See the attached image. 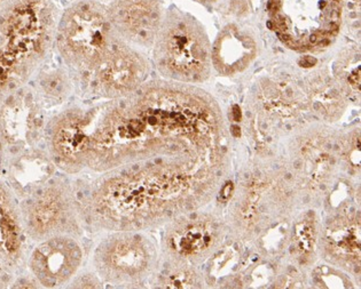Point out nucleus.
I'll use <instances>...</instances> for the list:
<instances>
[{"instance_id":"obj_1","label":"nucleus","mask_w":361,"mask_h":289,"mask_svg":"<svg viewBox=\"0 0 361 289\" xmlns=\"http://www.w3.org/2000/svg\"><path fill=\"white\" fill-rule=\"evenodd\" d=\"M83 173L139 175L224 162L221 119L190 87L157 82L83 108Z\"/></svg>"},{"instance_id":"obj_2","label":"nucleus","mask_w":361,"mask_h":289,"mask_svg":"<svg viewBox=\"0 0 361 289\" xmlns=\"http://www.w3.org/2000/svg\"><path fill=\"white\" fill-rule=\"evenodd\" d=\"M58 21L53 0H11L0 11V96L21 85L43 61Z\"/></svg>"},{"instance_id":"obj_3","label":"nucleus","mask_w":361,"mask_h":289,"mask_svg":"<svg viewBox=\"0 0 361 289\" xmlns=\"http://www.w3.org/2000/svg\"><path fill=\"white\" fill-rule=\"evenodd\" d=\"M116 41L108 11L97 1L80 0L59 18L56 49L80 77L92 70Z\"/></svg>"},{"instance_id":"obj_4","label":"nucleus","mask_w":361,"mask_h":289,"mask_svg":"<svg viewBox=\"0 0 361 289\" xmlns=\"http://www.w3.org/2000/svg\"><path fill=\"white\" fill-rule=\"evenodd\" d=\"M154 62L166 79L197 84L208 78L212 49L201 25L183 13H171L163 20L155 41Z\"/></svg>"},{"instance_id":"obj_5","label":"nucleus","mask_w":361,"mask_h":289,"mask_svg":"<svg viewBox=\"0 0 361 289\" xmlns=\"http://www.w3.org/2000/svg\"><path fill=\"white\" fill-rule=\"evenodd\" d=\"M92 264L102 283L131 287L155 274L159 253L142 231H114L95 248Z\"/></svg>"},{"instance_id":"obj_6","label":"nucleus","mask_w":361,"mask_h":289,"mask_svg":"<svg viewBox=\"0 0 361 289\" xmlns=\"http://www.w3.org/2000/svg\"><path fill=\"white\" fill-rule=\"evenodd\" d=\"M280 39L291 49H315L333 39L340 25L341 0H271Z\"/></svg>"},{"instance_id":"obj_7","label":"nucleus","mask_w":361,"mask_h":289,"mask_svg":"<svg viewBox=\"0 0 361 289\" xmlns=\"http://www.w3.org/2000/svg\"><path fill=\"white\" fill-rule=\"evenodd\" d=\"M25 228L43 241L58 236L80 238L85 230L73 182L54 179L40 186L23 206Z\"/></svg>"},{"instance_id":"obj_8","label":"nucleus","mask_w":361,"mask_h":289,"mask_svg":"<svg viewBox=\"0 0 361 289\" xmlns=\"http://www.w3.org/2000/svg\"><path fill=\"white\" fill-rule=\"evenodd\" d=\"M223 226L217 217L199 210L166 224L162 254L168 264L196 265L212 255L221 243Z\"/></svg>"},{"instance_id":"obj_9","label":"nucleus","mask_w":361,"mask_h":289,"mask_svg":"<svg viewBox=\"0 0 361 289\" xmlns=\"http://www.w3.org/2000/svg\"><path fill=\"white\" fill-rule=\"evenodd\" d=\"M148 73L147 60L135 49L117 40L102 61L80 78L82 85L93 94L116 100L140 89Z\"/></svg>"},{"instance_id":"obj_10","label":"nucleus","mask_w":361,"mask_h":289,"mask_svg":"<svg viewBox=\"0 0 361 289\" xmlns=\"http://www.w3.org/2000/svg\"><path fill=\"white\" fill-rule=\"evenodd\" d=\"M84 262L80 238L58 236L42 241L31 254V271L45 288L68 286Z\"/></svg>"},{"instance_id":"obj_11","label":"nucleus","mask_w":361,"mask_h":289,"mask_svg":"<svg viewBox=\"0 0 361 289\" xmlns=\"http://www.w3.org/2000/svg\"><path fill=\"white\" fill-rule=\"evenodd\" d=\"M108 16L117 37L139 46L153 45L163 22L159 0H116Z\"/></svg>"},{"instance_id":"obj_12","label":"nucleus","mask_w":361,"mask_h":289,"mask_svg":"<svg viewBox=\"0 0 361 289\" xmlns=\"http://www.w3.org/2000/svg\"><path fill=\"white\" fill-rule=\"evenodd\" d=\"M329 262L353 270L360 266V217L359 213L343 214L329 222L320 240Z\"/></svg>"},{"instance_id":"obj_13","label":"nucleus","mask_w":361,"mask_h":289,"mask_svg":"<svg viewBox=\"0 0 361 289\" xmlns=\"http://www.w3.org/2000/svg\"><path fill=\"white\" fill-rule=\"evenodd\" d=\"M25 235L22 219L12 193L0 182V263L16 268L23 255Z\"/></svg>"},{"instance_id":"obj_14","label":"nucleus","mask_w":361,"mask_h":289,"mask_svg":"<svg viewBox=\"0 0 361 289\" xmlns=\"http://www.w3.org/2000/svg\"><path fill=\"white\" fill-rule=\"evenodd\" d=\"M39 113L25 95L13 96L0 109V135L10 143L23 142L39 126Z\"/></svg>"},{"instance_id":"obj_15","label":"nucleus","mask_w":361,"mask_h":289,"mask_svg":"<svg viewBox=\"0 0 361 289\" xmlns=\"http://www.w3.org/2000/svg\"><path fill=\"white\" fill-rule=\"evenodd\" d=\"M256 54L251 38L238 29H228L219 36L212 52V62L219 72L225 75L243 70Z\"/></svg>"},{"instance_id":"obj_16","label":"nucleus","mask_w":361,"mask_h":289,"mask_svg":"<svg viewBox=\"0 0 361 289\" xmlns=\"http://www.w3.org/2000/svg\"><path fill=\"white\" fill-rule=\"evenodd\" d=\"M154 285L159 288H200L203 286V279L195 266L168 264Z\"/></svg>"},{"instance_id":"obj_17","label":"nucleus","mask_w":361,"mask_h":289,"mask_svg":"<svg viewBox=\"0 0 361 289\" xmlns=\"http://www.w3.org/2000/svg\"><path fill=\"white\" fill-rule=\"evenodd\" d=\"M318 226L311 217L298 219L293 231V247L300 262H307L318 243Z\"/></svg>"},{"instance_id":"obj_18","label":"nucleus","mask_w":361,"mask_h":289,"mask_svg":"<svg viewBox=\"0 0 361 289\" xmlns=\"http://www.w3.org/2000/svg\"><path fill=\"white\" fill-rule=\"evenodd\" d=\"M40 91L47 103L60 104L73 91V82L65 69H53L40 78Z\"/></svg>"},{"instance_id":"obj_19","label":"nucleus","mask_w":361,"mask_h":289,"mask_svg":"<svg viewBox=\"0 0 361 289\" xmlns=\"http://www.w3.org/2000/svg\"><path fill=\"white\" fill-rule=\"evenodd\" d=\"M341 85L352 96L360 94V54L357 49L348 51L338 63Z\"/></svg>"},{"instance_id":"obj_20","label":"nucleus","mask_w":361,"mask_h":289,"mask_svg":"<svg viewBox=\"0 0 361 289\" xmlns=\"http://www.w3.org/2000/svg\"><path fill=\"white\" fill-rule=\"evenodd\" d=\"M68 286L71 288H102L104 283L94 271H87L77 274Z\"/></svg>"},{"instance_id":"obj_21","label":"nucleus","mask_w":361,"mask_h":289,"mask_svg":"<svg viewBox=\"0 0 361 289\" xmlns=\"http://www.w3.org/2000/svg\"><path fill=\"white\" fill-rule=\"evenodd\" d=\"M345 157L349 160L352 167L360 166V133L355 131L352 140L350 141L349 146L345 150Z\"/></svg>"},{"instance_id":"obj_22","label":"nucleus","mask_w":361,"mask_h":289,"mask_svg":"<svg viewBox=\"0 0 361 289\" xmlns=\"http://www.w3.org/2000/svg\"><path fill=\"white\" fill-rule=\"evenodd\" d=\"M234 195V184L231 181H227L218 192V201L219 204H227Z\"/></svg>"},{"instance_id":"obj_23","label":"nucleus","mask_w":361,"mask_h":289,"mask_svg":"<svg viewBox=\"0 0 361 289\" xmlns=\"http://www.w3.org/2000/svg\"><path fill=\"white\" fill-rule=\"evenodd\" d=\"M1 265L3 264L0 263V288L6 287L7 283H8V281H10L8 274H6V270H5Z\"/></svg>"},{"instance_id":"obj_24","label":"nucleus","mask_w":361,"mask_h":289,"mask_svg":"<svg viewBox=\"0 0 361 289\" xmlns=\"http://www.w3.org/2000/svg\"><path fill=\"white\" fill-rule=\"evenodd\" d=\"M11 0H0V11L6 6L7 4L10 3Z\"/></svg>"},{"instance_id":"obj_25","label":"nucleus","mask_w":361,"mask_h":289,"mask_svg":"<svg viewBox=\"0 0 361 289\" xmlns=\"http://www.w3.org/2000/svg\"><path fill=\"white\" fill-rule=\"evenodd\" d=\"M0 162H1V151H0Z\"/></svg>"}]
</instances>
